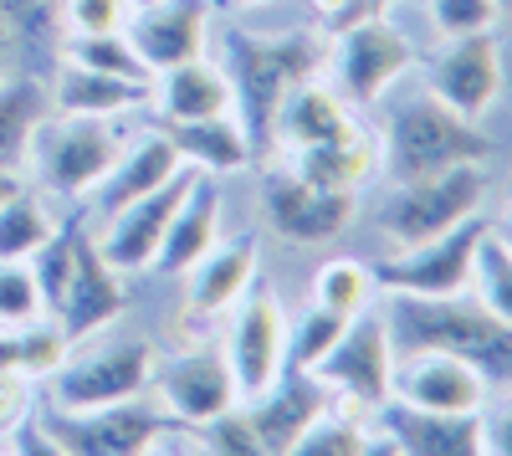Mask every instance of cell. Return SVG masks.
Wrapping results in <instances>:
<instances>
[{
	"instance_id": "d590c367",
	"label": "cell",
	"mask_w": 512,
	"mask_h": 456,
	"mask_svg": "<svg viewBox=\"0 0 512 456\" xmlns=\"http://www.w3.org/2000/svg\"><path fill=\"white\" fill-rule=\"evenodd\" d=\"M77 236H82V221L72 216V221H62L47 241H41V252L26 262L31 277H36V287H41V308H47V313L62 303V287H67L72 262H77Z\"/></svg>"
},
{
	"instance_id": "11a10c76",
	"label": "cell",
	"mask_w": 512,
	"mask_h": 456,
	"mask_svg": "<svg viewBox=\"0 0 512 456\" xmlns=\"http://www.w3.org/2000/svg\"><path fill=\"white\" fill-rule=\"evenodd\" d=\"M384 6H390V0H384Z\"/></svg>"
},
{
	"instance_id": "4316f807",
	"label": "cell",
	"mask_w": 512,
	"mask_h": 456,
	"mask_svg": "<svg viewBox=\"0 0 512 456\" xmlns=\"http://www.w3.org/2000/svg\"><path fill=\"white\" fill-rule=\"evenodd\" d=\"M159 129L169 134L180 164H185V170H195V175L221 180V175H236V170H246V164H256V154H251V144L241 134L236 113L190 118V123H159Z\"/></svg>"
},
{
	"instance_id": "ac0fdd59",
	"label": "cell",
	"mask_w": 512,
	"mask_h": 456,
	"mask_svg": "<svg viewBox=\"0 0 512 456\" xmlns=\"http://www.w3.org/2000/svg\"><path fill=\"white\" fill-rule=\"evenodd\" d=\"M492 395V385L477 375L466 359L456 354H436V349H415V354H395V380H390V400L415 405V410H482Z\"/></svg>"
},
{
	"instance_id": "ba28073f",
	"label": "cell",
	"mask_w": 512,
	"mask_h": 456,
	"mask_svg": "<svg viewBox=\"0 0 512 456\" xmlns=\"http://www.w3.org/2000/svg\"><path fill=\"white\" fill-rule=\"evenodd\" d=\"M328 67H333V93L349 108H374L415 67V47L390 16H369L328 36Z\"/></svg>"
},
{
	"instance_id": "4fadbf2b",
	"label": "cell",
	"mask_w": 512,
	"mask_h": 456,
	"mask_svg": "<svg viewBox=\"0 0 512 456\" xmlns=\"http://www.w3.org/2000/svg\"><path fill=\"white\" fill-rule=\"evenodd\" d=\"M262 211H267V226L282 241L323 246V241H338L349 231V221L359 211V195L323 190V185L292 175L282 164V170H267V180H262Z\"/></svg>"
},
{
	"instance_id": "8992f818",
	"label": "cell",
	"mask_w": 512,
	"mask_h": 456,
	"mask_svg": "<svg viewBox=\"0 0 512 456\" xmlns=\"http://www.w3.org/2000/svg\"><path fill=\"white\" fill-rule=\"evenodd\" d=\"M154 364H159V349L149 339H108V344H88V349L72 344L67 364L41 385V405L98 410V405L149 395Z\"/></svg>"
},
{
	"instance_id": "7c38bea8",
	"label": "cell",
	"mask_w": 512,
	"mask_h": 456,
	"mask_svg": "<svg viewBox=\"0 0 512 456\" xmlns=\"http://www.w3.org/2000/svg\"><path fill=\"white\" fill-rule=\"evenodd\" d=\"M159 405L175 416L185 431L205 426L226 416L231 405H241V390H236V375L226 364V349L221 344H190L180 354H169L154 364V385Z\"/></svg>"
},
{
	"instance_id": "484cf974",
	"label": "cell",
	"mask_w": 512,
	"mask_h": 456,
	"mask_svg": "<svg viewBox=\"0 0 512 456\" xmlns=\"http://www.w3.org/2000/svg\"><path fill=\"white\" fill-rule=\"evenodd\" d=\"M52 93V113H77V118H123L134 108H149L154 82H134V77H108V72H88L62 62L57 77L47 82Z\"/></svg>"
},
{
	"instance_id": "e0dca14e",
	"label": "cell",
	"mask_w": 512,
	"mask_h": 456,
	"mask_svg": "<svg viewBox=\"0 0 512 456\" xmlns=\"http://www.w3.org/2000/svg\"><path fill=\"white\" fill-rule=\"evenodd\" d=\"M123 313H128V277L103 262L93 231L82 226L77 262H72V277L62 287V303L52 308V318L67 328L72 344H82V339H93L98 328H108L113 318H123Z\"/></svg>"
},
{
	"instance_id": "74e56055",
	"label": "cell",
	"mask_w": 512,
	"mask_h": 456,
	"mask_svg": "<svg viewBox=\"0 0 512 456\" xmlns=\"http://www.w3.org/2000/svg\"><path fill=\"white\" fill-rule=\"evenodd\" d=\"M369 436V416H359V410H344V405H333L328 416L297 441L287 456H359Z\"/></svg>"
},
{
	"instance_id": "3957f363",
	"label": "cell",
	"mask_w": 512,
	"mask_h": 456,
	"mask_svg": "<svg viewBox=\"0 0 512 456\" xmlns=\"http://www.w3.org/2000/svg\"><path fill=\"white\" fill-rule=\"evenodd\" d=\"M379 175L384 180H415V175H436L456 170V164H487L492 159V134L482 123L451 113L431 93H410L384 108L379 123Z\"/></svg>"
},
{
	"instance_id": "2e32d148",
	"label": "cell",
	"mask_w": 512,
	"mask_h": 456,
	"mask_svg": "<svg viewBox=\"0 0 512 456\" xmlns=\"http://www.w3.org/2000/svg\"><path fill=\"white\" fill-rule=\"evenodd\" d=\"M210 16H216V0H144V6L128 11L123 36L134 41L149 77H159L190 57H205Z\"/></svg>"
},
{
	"instance_id": "db71d44e",
	"label": "cell",
	"mask_w": 512,
	"mask_h": 456,
	"mask_svg": "<svg viewBox=\"0 0 512 456\" xmlns=\"http://www.w3.org/2000/svg\"><path fill=\"white\" fill-rule=\"evenodd\" d=\"M134 6H144V0H128V11H134Z\"/></svg>"
},
{
	"instance_id": "c3c4849f",
	"label": "cell",
	"mask_w": 512,
	"mask_h": 456,
	"mask_svg": "<svg viewBox=\"0 0 512 456\" xmlns=\"http://www.w3.org/2000/svg\"><path fill=\"white\" fill-rule=\"evenodd\" d=\"M16 62H21V52H16V41H11L6 21H0V77H6V72H16Z\"/></svg>"
},
{
	"instance_id": "d4e9b609",
	"label": "cell",
	"mask_w": 512,
	"mask_h": 456,
	"mask_svg": "<svg viewBox=\"0 0 512 456\" xmlns=\"http://www.w3.org/2000/svg\"><path fill=\"white\" fill-rule=\"evenodd\" d=\"M149 108L159 123H190V118H221L231 113V82L216 57H190L180 67H169L154 77Z\"/></svg>"
},
{
	"instance_id": "7bdbcfd3",
	"label": "cell",
	"mask_w": 512,
	"mask_h": 456,
	"mask_svg": "<svg viewBox=\"0 0 512 456\" xmlns=\"http://www.w3.org/2000/svg\"><path fill=\"white\" fill-rule=\"evenodd\" d=\"M308 6H313L323 36H333V31H344V26H354V21H369V16H384V11H390L384 0H308Z\"/></svg>"
},
{
	"instance_id": "6da1fadb",
	"label": "cell",
	"mask_w": 512,
	"mask_h": 456,
	"mask_svg": "<svg viewBox=\"0 0 512 456\" xmlns=\"http://www.w3.org/2000/svg\"><path fill=\"white\" fill-rule=\"evenodd\" d=\"M221 72L231 82V113L256 154V164L272 159V129L282 103L303 82L328 72V36L323 31H221Z\"/></svg>"
},
{
	"instance_id": "5b68a950",
	"label": "cell",
	"mask_w": 512,
	"mask_h": 456,
	"mask_svg": "<svg viewBox=\"0 0 512 456\" xmlns=\"http://www.w3.org/2000/svg\"><path fill=\"white\" fill-rule=\"evenodd\" d=\"M482 205H487V170L482 164H456V170L395 180V190L379 205V231L395 252H405V246H425L466 226L472 216H482Z\"/></svg>"
},
{
	"instance_id": "52a82bcc",
	"label": "cell",
	"mask_w": 512,
	"mask_h": 456,
	"mask_svg": "<svg viewBox=\"0 0 512 456\" xmlns=\"http://www.w3.org/2000/svg\"><path fill=\"white\" fill-rule=\"evenodd\" d=\"M36 421L52 431V441L67 456H144L154 441L185 431L159 395H134L118 405L98 410H57V405H36Z\"/></svg>"
},
{
	"instance_id": "7dc6e473",
	"label": "cell",
	"mask_w": 512,
	"mask_h": 456,
	"mask_svg": "<svg viewBox=\"0 0 512 456\" xmlns=\"http://www.w3.org/2000/svg\"><path fill=\"white\" fill-rule=\"evenodd\" d=\"M359 456H400V446H395V436H384V431L369 421V436H364Z\"/></svg>"
},
{
	"instance_id": "8d00e7d4",
	"label": "cell",
	"mask_w": 512,
	"mask_h": 456,
	"mask_svg": "<svg viewBox=\"0 0 512 456\" xmlns=\"http://www.w3.org/2000/svg\"><path fill=\"white\" fill-rule=\"evenodd\" d=\"M344 323H349V318H338V313H328V308H318V303H308L297 318H287V369H313V364L338 344Z\"/></svg>"
},
{
	"instance_id": "e575fe53",
	"label": "cell",
	"mask_w": 512,
	"mask_h": 456,
	"mask_svg": "<svg viewBox=\"0 0 512 456\" xmlns=\"http://www.w3.org/2000/svg\"><path fill=\"white\" fill-rule=\"evenodd\" d=\"M16 52H57L62 41V0H0Z\"/></svg>"
},
{
	"instance_id": "f907efd6",
	"label": "cell",
	"mask_w": 512,
	"mask_h": 456,
	"mask_svg": "<svg viewBox=\"0 0 512 456\" xmlns=\"http://www.w3.org/2000/svg\"><path fill=\"white\" fill-rule=\"evenodd\" d=\"M26 185V175H11V170H0V200H11L16 190Z\"/></svg>"
},
{
	"instance_id": "ee69618b",
	"label": "cell",
	"mask_w": 512,
	"mask_h": 456,
	"mask_svg": "<svg viewBox=\"0 0 512 456\" xmlns=\"http://www.w3.org/2000/svg\"><path fill=\"white\" fill-rule=\"evenodd\" d=\"M482 446L487 456H512V385H502V395L482 405Z\"/></svg>"
},
{
	"instance_id": "f6af8a7d",
	"label": "cell",
	"mask_w": 512,
	"mask_h": 456,
	"mask_svg": "<svg viewBox=\"0 0 512 456\" xmlns=\"http://www.w3.org/2000/svg\"><path fill=\"white\" fill-rule=\"evenodd\" d=\"M36 410V385L31 380H21V375H11V369H0V431H16L26 416Z\"/></svg>"
},
{
	"instance_id": "1f68e13d",
	"label": "cell",
	"mask_w": 512,
	"mask_h": 456,
	"mask_svg": "<svg viewBox=\"0 0 512 456\" xmlns=\"http://www.w3.org/2000/svg\"><path fill=\"white\" fill-rule=\"evenodd\" d=\"M379 298V287H374V272L354 257H328L318 272H313V303L338 313V318H359L369 313Z\"/></svg>"
},
{
	"instance_id": "9a60e30c",
	"label": "cell",
	"mask_w": 512,
	"mask_h": 456,
	"mask_svg": "<svg viewBox=\"0 0 512 456\" xmlns=\"http://www.w3.org/2000/svg\"><path fill=\"white\" fill-rule=\"evenodd\" d=\"M190 180H195V170H180L169 185H159V190H149V195H139V200H128L123 211L103 216L98 231H93L103 262L118 267L123 277L149 272L154 257H159V241H164L169 221H175L180 200H185V190H190Z\"/></svg>"
},
{
	"instance_id": "7402d4cb",
	"label": "cell",
	"mask_w": 512,
	"mask_h": 456,
	"mask_svg": "<svg viewBox=\"0 0 512 456\" xmlns=\"http://www.w3.org/2000/svg\"><path fill=\"white\" fill-rule=\"evenodd\" d=\"M180 170H185V164H180V154H175V144H169L164 129H144V134H134V139L123 144L118 164L108 170V180L93 190V216L103 221V216L123 211L128 200H139V195L169 185Z\"/></svg>"
},
{
	"instance_id": "44dd1931",
	"label": "cell",
	"mask_w": 512,
	"mask_h": 456,
	"mask_svg": "<svg viewBox=\"0 0 512 456\" xmlns=\"http://www.w3.org/2000/svg\"><path fill=\"white\" fill-rule=\"evenodd\" d=\"M180 282H185V318L190 323L231 313L246 298V287L256 282V236L216 241Z\"/></svg>"
},
{
	"instance_id": "ffe728a7",
	"label": "cell",
	"mask_w": 512,
	"mask_h": 456,
	"mask_svg": "<svg viewBox=\"0 0 512 456\" xmlns=\"http://www.w3.org/2000/svg\"><path fill=\"white\" fill-rule=\"evenodd\" d=\"M384 436H395L400 456H487L482 446V410H415L400 400H384L369 416Z\"/></svg>"
},
{
	"instance_id": "f1b7e54d",
	"label": "cell",
	"mask_w": 512,
	"mask_h": 456,
	"mask_svg": "<svg viewBox=\"0 0 512 456\" xmlns=\"http://www.w3.org/2000/svg\"><path fill=\"white\" fill-rule=\"evenodd\" d=\"M287 170L292 175H303L323 190H344V195H359L374 175H379V139L364 129L344 134V139H333V144H318V149H297L287 154Z\"/></svg>"
},
{
	"instance_id": "cb8c5ba5",
	"label": "cell",
	"mask_w": 512,
	"mask_h": 456,
	"mask_svg": "<svg viewBox=\"0 0 512 456\" xmlns=\"http://www.w3.org/2000/svg\"><path fill=\"white\" fill-rule=\"evenodd\" d=\"M216 241H221V185L210 175H195L185 200H180V211H175V221H169V231L159 241V257H154L149 272L185 277Z\"/></svg>"
},
{
	"instance_id": "83f0119b",
	"label": "cell",
	"mask_w": 512,
	"mask_h": 456,
	"mask_svg": "<svg viewBox=\"0 0 512 456\" xmlns=\"http://www.w3.org/2000/svg\"><path fill=\"white\" fill-rule=\"evenodd\" d=\"M52 118V93L36 72H6L0 77V170L26 175L36 129Z\"/></svg>"
},
{
	"instance_id": "ab89813d",
	"label": "cell",
	"mask_w": 512,
	"mask_h": 456,
	"mask_svg": "<svg viewBox=\"0 0 512 456\" xmlns=\"http://www.w3.org/2000/svg\"><path fill=\"white\" fill-rule=\"evenodd\" d=\"M41 287L31 277L26 262H0V328H16V323H31L41 318Z\"/></svg>"
},
{
	"instance_id": "b9f144b4",
	"label": "cell",
	"mask_w": 512,
	"mask_h": 456,
	"mask_svg": "<svg viewBox=\"0 0 512 456\" xmlns=\"http://www.w3.org/2000/svg\"><path fill=\"white\" fill-rule=\"evenodd\" d=\"M128 0H62V36H98L123 31Z\"/></svg>"
},
{
	"instance_id": "f35d334b",
	"label": "cell",
	"mask_w": 512,
	"mask_h": 456,
	"mask_svg": "<svg viewBox=\"0 0 512 456\" xmlns=\"http://www.w3.org/2000/svg\"><path fill=\"white\" fill-rule=\"evenodd\" d=\"M195 441L205 446V456H277V451H267L262 436H256L246 405H231L226 416L195 426Z\"/></svg>"
},
{
	"instance_id": "277c9868",
	"label": "cell",
	"mask_w": 512,
	"mask_h": 456,
	"mask_svg": "<svg viewBox=\"0 0 512 456\" xmlns=\"http://www.w3.org/2000/svg\"><path fill=\"white\" fill-rule=\"evenodd\" d=\"M123 129L118 118H77V113H52L36 129L26 180L47 200H82L93 195L108 170L123 154Z\"/></svg>"
},
{
	"instance_id": "f5cc1de1",
	"label": "cell",
	"mask_w": 512,
	"mask_h": 456,
	"mask_svg": "<svg viewBox=\"0 0 512 456\" xmlns=\"http://www.w3.org/2000/svg\"><path fill=\"white\" fill-rule=\"evenodd\" d=\"M502 236H507V246H512V195H507V216H502V226H497Z\"/></svg>"
},
{
	"instance_id": "7a4b0ae2",
	"label": "cell",
	"mask_w": 512,
	"mask_h": 456,
	"mask_svg": "<svg viewBox=\"0 0 512 456\" xmlns=\"http://www.w3.org/2000/svg\"><path fill=\"white\" fill-rule=\"evenodd\" d=\"M384 328H390L395 354H415V349L456 354L492 390L512 385V323L487 313L472 293H451V298L384 293Z\"/></svg>"
},
{
	"instance_id": "4dcf8cb0",
	"label": "cell",
	"mask_w": 512,
	"mask_h": 456,
	"mask_svg": "<svg viewBox=\"0 0 512 456\" xmlns=\"http://www.w3.org/2000/svg\"><path fill=\"white\" fill-rule=\"evenodd\" d=\"M67 354H72V339H67V328L52 313L11 328V369L21 380H31V385H47L67 364Z\"/></svg>"
},
{
	"instance_id": "f546056e",
	"label": "cell",
	"mask_w": 512,
	"mask_h": 456,
	"mask_svg": "<svg viewBox=\"0 0 512 456\" xmlns=\"http://www.w3.org/2000/svg\"><path fill=\"white\" fill-rule=\"evenodd\" d=\"M57 226L62 221L52 216L47 195L26 180L11 200H0V262H31Z\"/></svg>"
},
{
	"instance_id": "8fae6325",
	"label": "cell",
	"mask_w": 512,
	"mask_h": 456,
	"mask_svg": "<svg viewBox=\"0 0 512 456\" xmlns=\"http://www.w3.org/2000/svg\"><path fill=\"white\" fill-rule=\"evenodd\" d=\"M221 349H226L241 400L262 395L287 369V308L267 282H251L246 298L231 308V328Z\"/></svg>"
},
{
	"instance_id": "9c48e42d",
	"label": "cell",
	"mask_w": 512,
	"mask_h": 456,
	"mask_svg": "<svg viewBox=\"0 0 512 456\" xmlns=\"http://www.w3.org/2000/svg\"><path fill=\"white\" fill-rule=\"evenodd\" d=\"M313 375L333 390V400L344 410L374 416L390 400V380H395V344H390V328H384V313L369 308L349 318L338 344L313 364Z\"/></svg>"
},
{
	"instance_id": "d6986e66",
	"label": "cell",
	"mask_w": 512,
	"mask_h": 456,
	"mask_svg": "<svg viewBox=\"0 0 512 456\" xmlns=\"http://www.w3.org/2000/svg\"><path fill=\"white\" fill-rule=\"evenodd\" d=\"M241 405H246L256 436L267 441V451L287 456L338 400H333V390L313 375V369H282V375H277L262 395H251V400H241Z\"/></svg>"
},
{
	"instance_id": "816d5d0a",
	"label": "cell",
	"mask_w": 512,
	"mask_h": 456,
	"mask_svg": "<svg viewBox=\"0 0 512 456\" xmlns=\"http://www.w3.org/2000/svg\"><path fill=\"white\" fill-rule=\"evenodd\" d=\"M216 6H226V11H256V6H272V0H216Z\"/></svg>"
},
{
	"instance_id": "603a6c76",
	"label": "cell",
	"mask_w": 512,
	"mask_h": 456,
	"mask_svg": "<svg viewBox=\"0 0 512 456\" xmlns=\"http://www.w3.org/2000/svg\"><path fill=\"white\" fill-rule=\"evenodd\" d=\"M354 108L333 93V82L313 77L303 82L277 113V129H272V154H297V149H318V144H333L354 134Z\"/></svg>"
},
{
	"instance_id": "9f6ffc18",
	"label": "cell",
	"mask_w": 512,
	"mask_h": 456,
	"mask_svg": "<svg viewBox=\"0 0 512 456\" xmlns=\"http://www.w3.org/2000/svg\"><path fill=\"white\" fill-rule=\"evenodd\" d=\"M6 456H11V451H6Z\"/></svg>"
},
{
	"instance_id": "5bb4252c",
	"label": "cell",
	"mask_w": 512,
	"mask_h": 456,
	"mask_svg": "<svg viewBox=\"0 0 512 456\" xmlns=\"http://www.w3.org/2000/svg\"><path fill=\"white\" fill-rule=\"evenodd\" d=\"M425 93L441 98L451 113L482 123L492 113V103L502 98V47L497 31H477V36H451L446 47L425 67Z\"/></svg>"
},
{
	"instance_id": "bcb514c9",
	"label": "cell",
	"mask_w": 512,
	"mask_h": 456,
	"mask_svg": "<svg viewBox=\"0 0 512 456\" xmlns=\"http://www.w3.org/2000/svg\"><path fill=\"white\" fill-rule=\"evenodd\" d=\"M11 456H67V451L52 441V431L41 426V421H36V410H31V416L11 431Z\"/></svg>"
},
{
	"instance_id": "836d02e7",
	"label": "cell",
	"mask_w": 512,
	"mask_h": 456,
	"mask_svg": "<svg viewBox=\"0 0 512 456\" xmlns=\"http://www.w3.org/2000/svg\"><path fill=\"white\" fill-rule=\"evenodd\" d=\"M57 57L72 67H88V72H108V77H134V82H154L149 67L139 62L134 41L123 31H98V36H62L57 41Z\"/></svg>"
},
{
	"instance_id": "681fc988",
	"label": "cell",
	"mask_w": 512,
	"mask_h": 456,
	"mask_svg": "<svg viewBox=\"0 0 512 456\" xmlns=\"http://www.w3.org/2000/svg\"><path fill=\"white\" fill-rule=\"evenodd\" d=\"M144 456H190V446H185V441H175V436H164V441H154Z\"/></svg>"
},
{
	"instance_id": "d6a6232c",
	"label": "cell",
	"mask_w": 512,
	"mask_h": 456,
	"mask_svg": "<svg viewBox=\"0 0 512 456\" xmlns=\"http://www.w3.org/2000/svg\"><path fill=\"white\" fill-rule=\"evenodd\" d=\"M466 293H472L487 313H497L502 323H512V246H507V236L497 226H487L482 241H477Z\"/></svg>"
},
{
	"instance_id": "60d3db41",
	"label": "cell",
	"mask_w": 512,
	"mask_h": 456,
	"mask_svg": "<svg viewBox=\"0 0 512 456\" xmlns=\"http://www.w3.org/2000/svg\"><path fill=\"white\" fill-rule=\"evenodd\" d=\"M425 11H431V26L451 41V36L492 31V26H497V11H502V0H425Z\"/></svg>"
},
{
	"instance_id": "30bf717a",
	"label": "cell",
	"mask_w": 512,
	"mask_h": 456,
	"mask_svg": "<svg viewBox=\"0 0 512 456\" xmlns=\"http://www.w3.org/2000/svg\"><path fill=\"white\" fill-rule=\"evenodd\" d=\"M482 231H487V216H472L466 226H456V231H446L436 241H425V246H405V252H395V257L369 262L374 287H379V293H405V298H451V293H466Z\"/></svg>"
}]
</instances>
